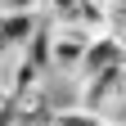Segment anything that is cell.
Instances as JSON below:
<instances>
[{"label": "cell", "instance_id": "obj_3", "mask_svg": "<svg viewBox=\"0 0 126 126\" xmlns=\"http://www.w3.org/2000/svg\"><path fill=\"white\" fill-rule=\"evenodd\" d=\"M45 27V14H0V50H23Z\"/></svg>", "mask_w": 126, "mask_h": 126}, {"label": "cell", "instance_id": "obj_2", "mask_svg": "<svg viewBox=\"0 0 126 126\" xmlns=\"http://www.w3.org/2000/svg\"><path fill=\"white\" fill-rule=\"evenodd\" d=\"M122 77H126V68H108V72H90V77H81V94H77V104L90 108V113H99V117H113V113H117Z\"/></svg>", "mask_w": 126, "mask_h": 126}, {"label": "cell", "instance_id": "obj_1", "mask_svg": "<svg viewBox=\"0 0 126 126\" xmlns=\"http://www.w3.org/2000/svg\"><path fill=\"white\" fill-rule=\"evenodd\" d=\"M90 50V32L77 27V23H50V72L54 77H81V63Z\"/></svg>", "mask_w": 126, "mask_h": 126}, {"label": "cell", "instance_id": "obj_4", "mask_svg": "<svg viewBox=\"0 0 126 126\" xmlns=\"http://www.w3.org/2000/svg\"><path fill=\"white\" fill-rule=\"evenodd\" d=\"M45 0H0V14H41Z\"/></svg>", "mask_w": 126, "mask_h": 126}]
</instances>
